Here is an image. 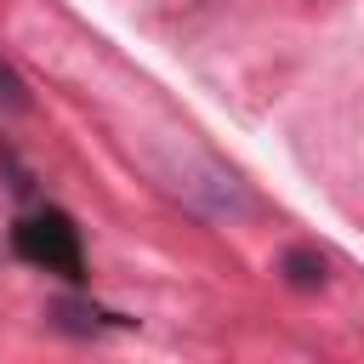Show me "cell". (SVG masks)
<instances>
[{
	"mask_svg": "<svg viewBox=\"0 0 364 364\" xmlns=\"http://www.w3.org/2000/svg\"><path fill=\"white\" fill-rule=\"evenodd\" d=\"M11 245H17L23 262H34V267H46V273H63V279H80V273H85L80 228H74L63 210H34V216H23L17 233H11Z\"/></svg>",
	"mask_w": 364,
	"mask_h": 364,
	"instance_id": "1",
	"label": "cell"
},
{
	"mask_svg": "<svg viewBox=\"0 0 364 364\" xmlns=\"http://www.w3.org/2000/svg\"><path fill=\"white\" fill-rule=\"evenodd\" d=\"M279 273H284V284H290V290H324L330 262H324L313 245H290V250L279 256Z\"/></svg>",
	"mask_w": 364,
	"mask_h": 364,
	"instance_id": "2",
	"label": "cell"
},
{
	"mask_svg": "<svg viewBox=\"0 0 364 364\" xmlns=\"http://www.w3.org/2000/svg\"><path fill=\"white\" fill-rule=\"evenodd\" d=\"M51 324H57V330H68V336H97V330H108V324H119V318H114V313H102V307H91V301L63 296V301H51Z\"/></svg>",
	"mask_w": 364,
	"mask_h": 364,
	"instance_id": "3",
	"label": "cell"
},
{
	"mask_svg": "<svg viewBox=\"0 0 364 364\" xmlns=\"http://www.w3.org/2000/svg\"><path fill=\"white\" fill-rule=\"evenodd\" d=\"M0 108H6V114H28V108H34V97H28V85H23V74H17L6 57H0Z\"/></svg>",
	"mask_w": 364,
	"mask_h": 364,
	"instance_id": "4",
	"label": "cell"
}]
</instances>
